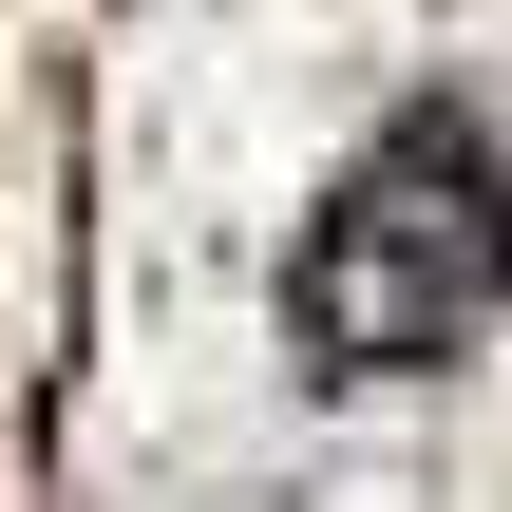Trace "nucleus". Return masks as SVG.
Instances as JSON below:
<instances>
[{"label":"nucleus","instance_id":"obj_1","mask_svg":"<svg viewBox=\"0 0 512 512\" xmlns=\"http://www.w3.org/2000/svg\"><path fill=\"white\" fill-rule=\"evenodd\" d=\"M494 285H512V171L475 133H418V152H380V171L323 209V247H304V342L380 380V361H437Z\"/></svg>","mask_w":512,"mask_h":512}]
</instances>
